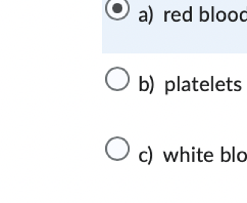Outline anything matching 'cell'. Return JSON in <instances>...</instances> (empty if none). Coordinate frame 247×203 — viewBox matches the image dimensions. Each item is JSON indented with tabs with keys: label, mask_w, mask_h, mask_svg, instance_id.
<instances>
[{
	"label": "cell",
	"mask_w": 247,
	"mask_h": 203,
	"mask_svg": "<svg viewBox=\"0 0 247 203\" xmlns=\"http://www.w3.org/2000/svg\"><path fill=\"white\" fill-rule=\"evenodd\" d=\"M222 156H223V158H222V161L223 162H227V161H229L230 160V153L229 152H226L225 153L224 152V150H222Z\"/></svg>",
	"instance_id": "cell-12"
},
{
	"label": "cell",
	"mask_w": 247,
	"mask_h": 203,
	"mask_svg": "<svg viewBox=\"0 0 247 203\" xmlns=\"http://www.w3.org/2000/svg\"><path fill=\"white\" fill-rule=\"evenodd\" d=\"M183 20L185 21V22H189V21L192 20V8L191 7L188 11H185V13H183Z\"/></svg>",
	"instance_id": "cell-3"
},
{
	"label": "cell",
	"mask_w": 247,
	"mask_h": 203,
	"mask_svg": "<svg viewBox=\"0 0 247 203\" xmlns=\"http://www.w3.org/2000/svg\"><path fill=\"white\" fill-rule=\"evenodd\" d=\"M140 89H141V91H145V90L148 89V82L147 81H142V78H141Z\"/></svg>",
	"instance_id": "cell-10"
},
{
	"label": "cell",
	"mask_w": 247,
	"mask_h": 203,
	"mask_svg": "<svg viewBox=\"0 0 247 203\" xmlns=\"http://www.w3.org/2000/svg\"><path fill=\"white\" fill-rule=\"evenodd\" d=\"M165 84H167V91H172V90L175 88L174 81H165Z\"/></svg>",
	"instance_id": "cell-7"
},
{
	"label": "cell",
	"mask_w": 247,
	"mask_h": 203,
	"mask_svg": "<svg viewBox=\"0 0 247 203\" xmlns=\"http://www.w3.org/2000/svg\"><path fill=\"white\" fill-rule=\"evenodd\" d=\"M204 157H205L204 159L206 160V161H210V162H212V160H213V158H212L213 154H212V152H206L205 154H204Z\"/></svg>",
	"instance_id": "cell-13"
},
{
	"label": "cell",
	"mask_w": 247,
	"mask_h": 203,
	"mask_svg": "<svg viewBox=\"0 0 247 203\" xmlns=\"http://www.w3.org/2000/svg\"><path fill=\"white\" fill-rule=\"evenodd\" d=\"M172 19L174 21H177V22H179V21H180V13H179V11H174V13H172Z\"/></svg>",
	"instance_id": "cell-14"
},
{
	"label": "cell",
	"mask_w": 247,
	"mask_h": 203,
	"mask_svg": "<svg viewBox=\"0 0 247 203\" xmlns=\"http://www.w3.org/2000/svg\"><path fill=\"white\" fill-rule=\"evenodd\" d=\"M106 82L109 88L114 90H121L129 83V74L121 68H114L109 70L106 76Z\"/></svg>",
	"instance_id": "cell-1"
},
{
	"label": "cell",
	"mask_w": 247,
	"mask_h": 203,
	"mask_svg": "<svg viewBox=\"0 0 247 203\" xmlns=\"http://www.w3.org/2000/svg\"><path fill=\"white\" fill-rule=\"evenodd\" d=\"M147 20V13H145V15H144V16H140V19H139V21H140V22H143V21H146Z\"/></svg>",
	"instance_id": "cell-17"
},
{
	"label": "cell",
	"mask_w": 247,
	"mask_h": 203,
	"mask_svg": "<svg viewBox=\"0 0 247 203\" xmlns=\"http://www.w3.org/2000/svg\"><path fill=\"white\" fill-rule=\"evenodd\" d=\"M234 157H235V148H233V161H234V160H235V158H234Z\"/></svg>",
	"instance_id": "cell-18"
},
{
	"label": "cell",
	"mask_w": 247,
	"mask_h": 203,
	"mask_svg": "<svg viewBox=\"0 0 247 203\" xmlns=\"http://www.w3.org/2000/svg\"><path fill=\"white\" fill-rule=\"evenodd\" d=\"M228 19H229L231 22H236L237 19H238V15H237L236 11H230L229 15H228Z\"/></svg>",
	"instance_id": "cell-6"
},
{
	"label": "cell",
	"mask_w": 247,
	"mask_h": 203,
	"mask_svg": "<svg viewBox=\"0 0 247 203\" xmlns=\"http://www.w3.org/2000/svg\"><path fill=\"white\" fill-rule=\"evenodd\" d=\"M106 13L111 19L121 20L128 15L129 4L126 0H109L106 4Z\"/></svg>",
	"instance_id": "cell-2"
},
{
	"label": "cell",
	"mask_w": 247,
	"mask_h": 203,
	"mask_svg": "<svg viewBox=\"0 0 247 203\" xmlns=\"http://www.w3.org/2000/svg\"><path fill=\"white\" fill-rule=\"evenodd\" d=\"M240 20L242 22H247V9L240 13Z\"/></svg>",
	"instance_id": "cell-15"
},
{
	"label": "cell",
	"mask_w": 247,
	"mask_h": 203,
	"mask_svg": "<svg viewBox=\"0 0 247 203\" xmlns=\"http://www.w3.org/2000/svg\"><path fill=\"white\" fill-rule=\"evenodd\" d=\"M189 85H190V83H187L186 84V86H185V84L183 85V87H182V90H183V91H187V90H189Z\"/></svg>",
	"instance_id": "cell-16"
},
{
	"label": "cell",
	"mask_w": 247,
	"mask_h": 203,
	"mask_svg": "<svg viewBox=\"0 0 247 203\" xmlns=\"http://www.w3.org/2000/svg\"><path fill=\"white\" fill-rule=\"evenodd\" d=\"M215 86H217L218 90H220V91H223V90L225 89V87H226V84H225L224 81H218L217 84H215Z\"/></svg>",
	"instance_id": "cell-9"
},
{
	"label": "cell",
	"mask_w": 247,
	"mask_h": 203,
	"mask_svg": "<svg viewBox=\"0 0 247 203\" xmlns=\"http://www.w3.org/2000/svg\"><path fill=\"white\" fill-rule=\"evenodd\" d=\"M217 20L219 21V22H224L225 20H226V13L223 10H220L218 11L217 13Z\"/></svg>",
	"instance_id": "cell-5"
},
{
	"label": "cell",
	"mask_w": 247,
	"mask_h": 203,
	"mask_svg": "<svg viewBox=\"0 0 247 203\" xmlns=\"http://www.w3.org/2000/svg\"><path fill=\"white\" fill-rule=\"evenodd\" d=\"M237 157H238V160H239L240 162L246 161V159H247V155H246L245 152H240V153H238Z\"/></svg>",
	"instance_id": "cell-8"
},
{
	"label": "cell",
	"mask_w": 247,
	"mask_h": 203,
	"mask_svg": "<svg viewBox=\"0 0 247 203\" xmlns=\"http://www.w3.org/2000/svg\"><path fill=\"white\" fill-rule=\"evenodd\" d=\"M209 18V13L208 11H203L202 7H200V21L201 22H206Z\"/></svg>",
	"instance_id": "cell-4"
},
{
	"label": "cell",
	"mask_w": 247,
	"mask_h": 203,
	"mask_svg": "<svg viewBox=\"0 0 247 203\" xmlns=\"http://www.w3.org/2000/svg\"><path fill=\"white\" fill-rule=\"evenodd\" d=\"M200 88L202 90H204V91H206V90L209 89V83L207 81H202V82H200Z\"/></svg>",
	"instance_id": "cell-11"
}]
</instances>
